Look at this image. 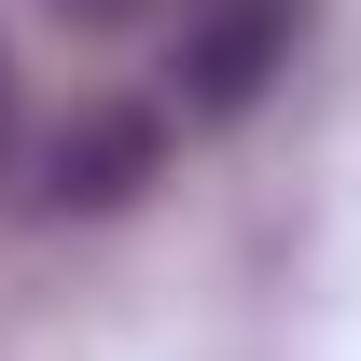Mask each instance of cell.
<instances>
[{
    "label": "cell",
    "mask_w": 361,
    "mask_h": 361,
    "mask_svg": "<svg viewBox=\"0 0 361 361\" xmlns=\"http://www.w3.org/2000/svg\"><path fill=\"white\" fill-rule=\"evenodd\" d=\"M292 28H306V0H195V14H180V56H167L180 111H195V126H236V111L292 70Z\"/></svg>",
    "instance_id": "cell-1"
},
{
    "label": "cell",
    "mask_w": 361,
    "mask_h": 361,
    "mask_svg": "<svg viewBox=\"0 0 361 361\" xmlns=\"http://www.w3.org/2000/svg\"><path fill=\"white\" fill-rule=\"evenodd\" d=\"M153 167H167V126H153V111H70V126L42 139V167H28V195L97 223V209H126Z\"/></svg>",
    "instance_id": "cell-2"
},
{
    "label": "cell",
    "mask_w": 361,
    "mask_h": 361,
    "mask_svg": "<svg viewBox=\"0 0 361 361\" xmlns=\"http://www.w3.org/2000/svg\"><path fill=\"white\" fill-rule=\"evenodd\" d=\"M56 14H70V28H139L153 0H56Z\"/></svg>",
    "instance_id": "cell-3"
},
{
    "label": "cell",
    "mask_w": 361,
    "mask_h": 361,
    "mask_svg": "<svg viewBox=\"0 0 361 361\" xmlns=\"http://www.w3.org/2000/svg\"><path fill=\"white\" fill-rule=\"evenodd\" d=\"M14 139H28V126H14V56H0V167H14Z\"/></svg>",
    "instance_id": "cell-4"
}]
</instances>
